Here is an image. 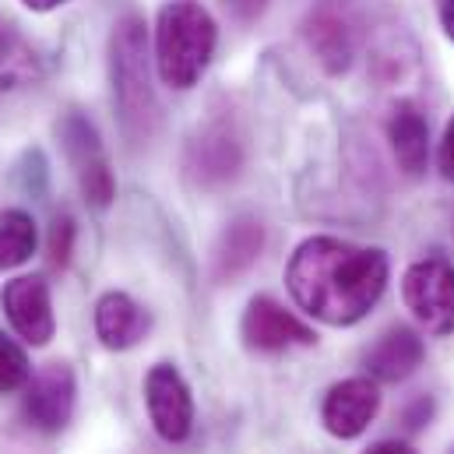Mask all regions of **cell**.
Returning <instances> with one entry per match:
<instances>
[{
    "instance_id": "obj_16",
    "label": "cell",
    "mask_w": 454,
    "mask_h": 454,
    "mask_svg": "<svg viewBox=\"0 0 454 454\" xmlns=\"http://www.w3.org/2000/svg\"><path fill=\"white\" fill-rule=\"evenodd\" d=\"M261 247H264V226L250 215H239L232 219L223 236H219V247H215V275L219 278H236L243 275L257 257H261Z\"/></svg>"
},
{
    "instance_id": "obj_4",
    "label": "cell",
    "mask_w": 454,
    "mask_h": 454,
    "mask_svg": "<svg viewBox=\"0 0 454 454\" xmlns=\"http://www.w3.org/2000/svg\"><path fill=\"white\" fill-rule=\"evenodd\" d=\"M402 300L430 335L454 332V264L448 257H423L402 278Z\"/></svg>"
},
{
    "instance_id": "obj_21",
    "label": "cell",
    "mask_w": 454,
    "mask_h": 454,
    "mask_svg": "<svg viewBox=\"0 0 454 454\" xmlns=\"http://www.w3.org/2000/svg\"><path fill=\"white\" fill-rule=\"evenodd\" d=\"M441 173L454 180V116L451 123L444 127V141H441Z\"/></svg>"
},
{
    "instance_id": "obj_15",
    "label": "cell",
    "mask_w": 454,
    "mask_h": 454,
    "mask_svg": "<svg viewBox=\"0 0 454 454\" xmlns=\"http://www.w3.org/2000/svg\"><path fill=\"white\" fill-rule=\"evenodd\" d=\"M239 169V141L229 134V127L215 123L191 145V173L201 184H223Z\"/></svg>"
},
{
    "instance_id": "obj_2",
    "label": "cell",
    "mask_w": 454,
    "mask_h": 454,
    "mask_svg": "<svg viewBox=\"0 0 454 454\" xmlns=\"http://www.w3.org/2000/svg\"><path fill=\"white\" fill-rule=\"evenodd\" d=\"M219 46V25L201 0H166L155 21V67L169 89H194Z\"/></svg>"
},
{
    "instance_id": "obj_20",
    "label": "cell",
    "mask_w": 454,
    "mask_h": 454,
    "mask_svg": "<svg viewBox=\"0 0 454 454\" xmlns=\"http://www.w3.org/2000/svg\"><path fill=\"white\" fill-rule=\"evenodd\" d=\"M18 60H21V53H18V43H14V35H11V28L0 21V67L18 82V78H25V71H18Z\"/></svg>"
},
{
    "instance_id": "obj_7",
    "label": "cell",
    "mask_w": 454,
    "mask_h": 454,
    "mask_svg": "<svg viewBox=\"0 0 454 454\" xmlns=\"http://www.w3.org/2000/svg\"><path fill=\"white\" fill-rule=\"evenodd\" d=\"M74 370L67 363H46L25 391V419L43 430V434H57L67 427L71 412H74Z\"/></svg>"
},
{
    "instance_id": "obj_22",
    "label": "cell",
    "mask_w": 454,
    "mask_h": 454,
    "mask_svg": "<svg viewBox=\"0 0 454 454\" xmlns=\"http://www.w3.org/2000/svg\"><path fill=\"white\" fill-rule=\"evenodd\" d=\"M226 4L239 14V18H257V14L264 11L268 0H226Z\"/></svg>"
},
{
    "instance_id": "obj_23",
    "label": "cell",
    "mask_w": 454,
    "mask_h": 454,
    "mask_svg": "<svg viewBox=\"0 0 454 454\" xmlns=\"http://www.w3.org/2000/svg\"><path fill=\"white\" fill-rule=\"evenodd\" d=\"M363 454H416L409 444H402V441H380V444H373V448H366Z\"/></svg>"
},
{
    "instance_id": "obj_13",
    "label": "cell",
    "mask_w": 454,
    "mask_h": 454,
    "mask_svg": "<svg viewBox=\"0 0 454 454\" xmlns=\"http://www.w3.org/2000/svg\"><path fill=\"white\" fill-rule=\"evenodd\" d=\"M387 141H391V152L398 159V169L405 176H423V169L430 162V127H427V116L419 114V106L398 103L391 110Z\"/></svg>"
},
{
    "instance_id": "obj_17",
    "label": "cell",
    "mask_w": 454,
    "mask_h": 454,
    "mask_svg": "<svg viewBox=\"0 0 454 454\" xmlns=\"http://www.w3.org/2000/svg\"><path fill=\"white\" fill-rule=\"evenodd\" d=\"M35 254V223L32 215L7 208L0 212V268H18Z\"/></svg>"
},
{
    "instance_id": "obj_12",
    "label": "cell",
    "mask_w": 454,
    "mask_h": 454,
    "mask_svg": "<svg viewBox=\"0 0 454 454\" xmlns=\"http://www.w3.org/2000/svg\"><path fill=\"white\" fill-rule=\"evenodd\" d=\"M152 317L141 303H134L127 293H106L96 303V335L106 348H134L148 335Z\"/></svg>"
},
{
    "instance_id": "obj_10",
    "label": "cell",
    "mask_w": 454,
    "mask_h": 454,
    "mask_svg": "<svg viewBox=\"0 0 454 454\" xmlns=\"http://www.w3.org/2000/svg\"><path fill=\"white\" fill-rule=\"evenodd\" d=\"M4 310L11 328L28 341V345H46L53 339V300H50V286L39 275H21L14 282H7L4 289Z\"/></svg>"
},
{
    "instance_id": "obj_1",
    "label": "cell",
    "mask_w": 454,
    "mask_h": 454,
    "mask_svg": "<svg viewBox=\"0 0 454 454\" xmlns=\"http://www.w3.org/2000/svg\"><path fill=\"white\" fill-rule=\"evenodd\" d=\"M387 254L356 247L339 236H310L296 247L286 286L293 300L317 321L348 328L363 321L387 289Z\"/></svg>"
},
{
    "instance_id": "obj_9",
    "label": "cell",
    "mask_w": 454,
    "mask_h": 454,
    "mask_svg": "<svg viewBox=\"0 0 454 454\" xmlns=\"http://www.w3.org/2000/svg\"><path fill=\"white\" fill-rule=\"evenodd\" d=\"M377 409H380V391H377V380L370 377H348L335 384L321 405V419H325V430L339 441H352L359 437L373 419H377Z\"/></svg>"
},
{
    "instance_id": "obj_11",
    "label": "cell",
    "mask_w": 454,
    "mask_h": 454,
    "mask_svg": "<svg viewBox=\"0 0 454 454\" xmlns=\"http://www.w3.org/2000/svg\"><path fill=\"white\" fill-rule=\"evenodd\" d=\"M423 359H427V345H423V339L412 328H405V325L387 328L380 339L366 348V356H363L370 377L373 380H384V384H398V380L412 377L423 366Z\"/></svg>"
},
{
    "instance_id": "obj_8",
    "label": "cell",
    "mask_w": 454,
    "mask_h": 454,
    "mask_svg": "<svg viewBox=\"0 0 454 454\" xmlns=\"http://www.w3.org/2000/svg\"><path fill=\"white\" fill-rule=\"evenodd\" d=\"M239 332H243V341L257 352H282V348H293V345H314L317 341V335L300 317H293L271 296H254L247 303Z\"/></svg>"
},
{
    "instance_id": "obj_3",
    "label": "cell",
    "mask_w": 454,
    "mask_h": 454,
    "mask_svg": "<svg viewBox=\"0 0 454 454\" xmlns=\"http://www.w3.org/2000/svg\"><path fill=\"white\" fill-rule=\"evenodd\" d=\"M110 82H114V99L120 110V123L130 141L152 137L159 123V103L148 74V35H145V18L123 14L114 25L110 35Z\"/></svg>"
},
{
    "instance_id": "obj_5",
    "label": "cell",
    "mask_w": 454,
    "mask_h": 454,
    "mask_svg": "<svg viewBox=\"0 0 454 454\" xmlns=\"http://www.w3.org/2000/svg\"><path fill=\"white\" fill-rule=\"evenodd\" d=\"M60 137H64V148H67V159L74 166V176H78V187H82L85 201L92 208H110L116 198V184L114 173H110V162L103 155L96 127L85 116L71 114L60 127Z\"/></svg>"
},
{
    "instance_id": "obj_14",
    "label": "cell",
    "mask_w": 454,
    "mask_h": 454,
    "mask_svg": "<svg viewBox=\"0 0 454 454\" xmlns=\"http://www.w3.org/2000/svg\"><path fill=\"white\" fill-rule=\"evenodd\" d=\"M307 39H310V50L317 53V60L332 74L348 71V64L356 57V35H352L348 21L341 18L339 11H332V7L317 11L310 18V25H307Z\"/></svg>"
},
{
    "instance_id": "obj_25",
    "label": "cell",
    "mask_w": 454,
    "mask_h": 454,
    "mask_svg": "<svg viewBox=\"0 0 454 454\" xmlns=\"http://www.w3.org/2000/svg\"><path fill=\"white\" fill-rule=\"evenodd\" d=\"M21 4H25L28 11H39V14H43V11H57V7H64L67 0H21Z\"/></svg>"
},
{
    "instance_id": "obj_18",
    "label": "cell",
    "mask_w": 454,
    "mask_h": 454,
    "mask_svg": "<svg viewBox=\"0 0 454 454\" xmlns=\"http://www.w3.org/2000/svg\"><path fill=\"white\" fill-rule=\"evenodd\" d=\"M28 373L32 370H28L25 348L14 345V341L0 332V395H11L18 387H25L28 384Z\"/></svg>"
},
{
    "instance_id": "obj_19",
    "label": "cell",
    "mask_w": 454,
    "mask_h": 454,
    "mask_svg": "<svg viewBox=\"0 0 454 454\" xmlns=\"http://www.w3.org/2000/svg\"><path fill=\"white\" fill-rule=\"evenodd\" d=\"M71 247H74V223H71V215H60L50 226V264L64 268L71 261Z\"/></svg>"
},
{
    "instance_id": "obj_24",
    "label": "cell",
    "mask_w": 454,
    "mask_h": 454,
    "mask_svg": "<svg viewBox=\"0 0 454 454\" xmlns=\"http://www.w3.org/2000/svg\"><path fill=\"white\" fill-rule=\"evenodd\" d=\"M441 25H444L448 39L454 43V0H444V4H441Z\"/></svg>"
},
{
    "instance_id": "obj_6",
    "label": "cell",
    "mask_w": 454,
    "mask_h": 454,
    "mask_svg": "<svg viewBox=\"0 0 454 454\" xmlns=\"http://www.w3.org/2000/svg\"><path fill=\"white\" fill-rule=\"evenodd\" d=\"M145 402H148V416L152 427L162 441L180 444L191 437L194 430V398L187 380L180 377V370L173 363H159L148 370L145 377Z\"/></svg>"
}]
</instances>
